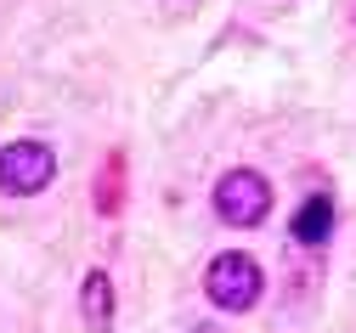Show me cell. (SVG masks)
<instances>
[{
  "instance_id": "1",
  "label": "cell",
  "mask_w": 356,
  "mask_h": 333,
  "mask_svg": "<svg viewBox=\"0 0 356 333\" xmlns=\"http://www.w3.org/2000/svg\"><path fill=\"white\" fill-rule=\"evenodd\" d=\"M260 289H266V277H260V266L243 249L215 254L209 271H204V294H209L215 311H254L260 305Z\"/></svg>"
},
{
  "instance_id": "2",
  "label": "cell",
  "mask_w": 356,
  "mask_h": 333,
  "mask_svg": "<svg viewBox=\"0 0 356 333\" xmlns=\"http://www.w3.org/2000/svg\"><path fill=\"white\" fill-rule=\"evenodd\" d=\"M215 215L227 226H260L272 215V186L260 170H227L215 181Z\"/></svg>"
},
{
  "instance_id": "3",
  "label": "cell",
  "mask_w": 356,
  "mask_h": 333,
  "mask_svg": "<svg viewBox=\"0 0 356 333\" xmlns=\"http://www.w3.org/2000/svg\"><path fill=\"white\" fill-rule=\"evenodd\" d=\"M51 175H57V153L46 141H12V147L0 153V193H12V198L46 193Z\"/></svg>"
},
{
  "instance_id": "4",
  "label": "cell",
  "mask_w": 356,
  "mask_h": 333,
  "mask_svg": "<svg viewBox=\"0 0 356 333\" xmlns=\"http://www.w3.org/2000/svg\"><path fill=\"white\" fill-rule=\"evenodd\" d=\"M294 243H305V249H323L328 243V232H334V198L328 193H311L300 209H294Z\"/></svg>"
},
{
  "instance_id": "5",
  "label": "cell",
  "mask_w": 356,
  "mask_h": 333,
  "mask_svg": "<svg viewBox=\"0 0 356 333\" xmlns=\"http://www.w3.org/2000/svg\"><path fill=\"white\" fill-rule=\"evenodd\" d=\"M79 311H85L91 327H108V322H113V282H108V271H85V282H79Z\"/></svg>"
},
{
  "instance_id": "6",
  "label": "cell",
  "mask_w": 356,
  "mask_h": 333,
  "mask_svg": "<svg viewBox=\"0 0 356 333\" xmlns=\"http://www.w3.org/2000/svg\"><path fill=\"white\" fill-rule=\"evenodd\" d=\"M193 333H220V327H209V322H204V327H193Z\"/></svg>"
}]
</instances>
